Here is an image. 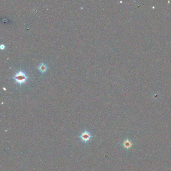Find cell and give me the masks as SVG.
I'll return each mask as SVG.
<instances>
[{"instance_id":"1","label":"cell","mask_w":171,"mask_h":171,"mask_svg":"<svg viewBox=\"0 0 171 171\" xmlns=\"http://www.w3.org/2000/svg\"><path fill=\"white\" fill-rule=\"evenodd\" d=\"M27 78L28 77L26 73L21 70L17 72L13 77V79L16 81V83L20 85L25 83Z\"/></svg>"},{"instance_id":"2","label":"cell","mask_w":171,"mask_h":171,"mask_svg":"<svg viewBox=\"0 0 171 171\" xmlns=\"http://www.w3.org/2000/svg\"><path fill=\"white\" fill-rule=\"evenodd\" d=\"M92 137V135L90 133V131H87V130H85L80 136V140L84 143H87L90 140L91 138Z\"/></svg>"},{"instance_id":"3","label":"cell","mask_w":171,"mask_h":171,"mask_svg":"<svg viewBox=\"0 0 171 171\" xmlns=\"http://www.w3.org/2000/svg\"><path fill=\"white\" fill-rule=\"evenodd\" d=\"M133 146V143H132L131 141L127 139L124 140L122 143V147L124 149L126 150H129Z\"/></svg>"},{"instance_id":"4","label":"cell","mask_w":171,"mask_h":171,"mask_svg":"<svg viewBox=\"0 0 171 171\" xmlns=\"http://www.w3.org/2000/svg\"><path fill=\"white\" fill-rule=\"evenodd\" d=\"M38 69L40 72L44 73L47 71V70L48 69V67L46 64H45L44 63H42L41 64H40L39 65Z\"/></svg>"},{"instance_id":"5","label":"cell","mask_w":171,"mask_h":171,"mask_svg":"<svg viewBox=\"0 0 171 171\" xmlns=\"http://www.w3.org/2000/svg\"><path fill=\"white\" fill-rule=\"evenodd\" d=\"M1 49H4L5 48V46L4 45H1Z\"/></svg>"}]
</instances>
